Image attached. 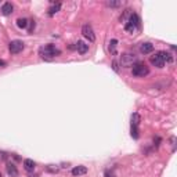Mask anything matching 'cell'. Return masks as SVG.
<instances>
[{"label": "cell", "instance_id": "cell-4", "mask_svg": "<svg viewBox=\"0 0 177 177\" xmlns=\"http://www.w3.org/2000/svg\"><path fill=\"white\" fill-rule=\"evenodd\" d=\"M120 64L123 66H132L136 64V55L132 53H124L120 57Z\"/></svg>", "mask_w": 177, "mask_h": 177}, {"label": "cell", "instance_id": "cell-3", "mask_svg": "<svg viewBox=\"0 0 177 177\" xmlns=\"http://www.w3.org/2000/svg\"><path fill=\"white\" fill-rule=\"evenodd\" d=\"M132 72H133V76L136 77H144L149 73V69L145 64L143 62H136L134 65H132Z\"/></svg>", "mask_w": 177, "mask_h": 177}, {"label": "cell", "instance_id": "cell-13", "mask_svg": "<svg viewBox=\"0 0 177 177\" xmlns=\"http://www.w3.org/2000/svg\"><path fill=\"white\" fill-rule=\"evenodd\" d=\"M17 26L21 28V29H25L28 26V19L26 18H18L17 19Z\"/></svg>", "mask_w": 177, "mask_h": 177}, {"label": "cell", "instance_id": "cell-14", "mask_svg": "<svg viewBox=\"0 0 177 177\" xmlns=\"http://www.w3.org/2000/svg\"><path fill=\"white\" fill-rule=\"evenodd\" d=\"M129 22H130L132 25H134L136 28H137L138 24H140V19H138V15H137V14H132V15H130Z\"/></svg>", "mask_w": 177, "mask_h": 177}, {"label": "cell", "instance_id": "cell-21", "mask_svg": "<svg viewBox=\"0 0 177 177\" xmlns=\"http://www.w3.org/2000/svg\"><path fill=\"white\" fill-rule=\"evenodd\" d=\"M122 3L120 2H107V6L108 7H119Z\"/></svg>", "mask_w": 177, "mask_h": 177}, {"label": "cell", "instance_id": "cell-22", "mask_svg": "<svg viewBox=\"0 0 177 177\" xmlns=\"http://www.w3.org/2000/svg\"><path fill=\"white\" fill-rule=\"evenodd\" d=\"M112 66H113V69H115V71L118 72L119 68H118V62H116V61H113V62H112Z\"/></svg>", "mask_w": 177, "mask_h": 177}, {"label": "cell", "instance_id": "cell-16", "mask_svg": "<svg viewBox=\"0 0 177 177\" xmlns=\"http://www.w3.org/2000/svg\"><path fill=\"white\" fill-rule=\"evenodd\" d=\"M60 10H61V3H57V4H54L49 10V14H50V15H54V14L57 13V11H60Z\"/></svg>", "mask_w": 177, "mask_h": 177}, {"label": "cell", "instance_id": "cell-10", "mask_svg": "<svg viewBox=\"0 0 177 177\" xmlns=\"http://www.w3.org/2000/svg\"><path fill=\"white\" fill-rule=\"evenodd\" d=\"M140 51L143 53V54H149V53L154 51V44H151V43H143L140 46Z\"/></svg>", "mask_w": 177, "mask_h": 177}, {"label": "cell", "instance_id": "cell-19", "mask_svg": "<svg viewBox=\"0 0 177 177\" xmlns=\"http://www.w3.org/2000/svg\"><path fill=\"white\" fill-rule=\"evenodd\" d=\"M132 137L133 138H138V129H137V126H132Z\"/></svg>", "mask_w": 177, "mask_h": 177}, {"label": "cell", "instance_id": "cell-12", "mask_svg": "<svg viewBox=\"0 0 177 177\" xmlns=\"http://www.w3.org/2000/svg\"><path fill=\"white\" fill-rule=\"evenodd\" d=\"M24 167H25L26 171H33L35 167H36V163L33 162L32 159H25L24 160Z\"/></svg>", "mask_w": 177, "mask_h": 177}, {"label": "cell", "instance_id": "cell-11", "mask_svg": "<svg viewBox=\"0 0 177 177\" xmlns=\"http://www.w3.org/2000/svg\"><path fill=\"white\" fill-rule=\"evenodd\" d=\"M13 10H14V7H13L11 3H4V4L2 6V14L3 15H10V14L13 13Z\"/></svg>", "mask_w": 177, "mask_h": 177}, {"label": "cell", "instance_id": "cell-5", "mask_svg": "<svg viewBox=\"0 0 177 177\" xmlns=\"http://www.w3.org/2000/svg\"><path fill=\"white\" fill-rule=\"evenodd\" d=\"M24 47L25 46L21 40H13L8 44V50H10L11 54H18V53H21L22 50H24Z\"/></svg>", "mask_w": 177, "mask_h": 177}, {"label": "cell", "instance_id": "cell-20", "mask_svg": "<svg viewBox=\"0 0 177 177\" xmlns=\"http://www.w3.org/2000/svg\"><path fill=\"white\" fill-rule=\"evenodd\" d=\"M46 170H47V171H51V173H57V171H58V167H57V166L49 165V166L46 167Z\"/></svg>", "mask_w": 177, "mask_h": 177}, {"label": "cell", "instance_id": "cell-17", "mask_svg": "<svg viewBox=\"0 0 177 177\" xmlns=\"http://www.w3.org/2000/svg\"><path fill=\"white\" fill-rule=\"evenodd\" d=\"M116 46H118V40H116V39H112L109 43V50L112 54H116Z\"/></svg>", "mask_w": 177, "mask_h": 177}, {"label": "cell", "instance_id": "cell-9", "mask_svg": "<svg viewBox=\"0 0 177 177\" xmlns=\"http://www.w3.org/2000/svg\"><path fill=\"white\" fill-rule=\"evenodd\" d=\"M87 173V167L86 166H75L73 169H72V174L73 176H83V174Z\"/></svg>", "mask_w": 177, "mask_h": 177}, {"label": "cell", "instance_id": "cell-15", "mask_svg": "<svg viewBox=\"0 0 177 177\" xmlns=\"http://www.w3.org/2000/svg\"><path fill=\"white\" fill-rule=\"evenodd\" d=\"M140 120H141L140 115H138L137 112L133 113L132 115V126H138V124H140Z\"/></svg>", "mask_w": 177, "mask_h": 177}, {"label": "cell", "instance_id": "cell-2", "mask_svg": "<svg viewBox=\"0 0 177 177\" xmlns=\"http://www.w3.org/2000/svg\"><path fill=\"white\" fill-rule=\"evenodd\" d=\"M61 54V51L54 46V44H46L40 49V55L41 58H46V60H51L54 57H58Z\"/></svg>", "mask_w": 177, "mask_h": 177}, {"label": "cell", "instance_id": "cell-1", "mask_svg": "<svg viewBox=\"0 0 177 177\" xmlns=\"http://www.w3.org/2000/svg\"><path fill=\"white\" fill-rule=\"evenodd\" d=\"M171 61H173L171 54L166 51H158L154 55H151V58H149V62L152 65H155L156 68H162L165 65V62H171Z\"/></svg>", "mask_w": 177, "mask_h": 177}, {"label": "cell", "instance_id": "cell-8", "mask_svg": "<svg viewBox=\"0 0 177 177\" xmlns=\"http://www.w3.org/2000/svg\"><path fill=\"white\" fill-rule=\"evenodd\" d=\"M6 170H7L8 176H11V177H17V176H18V169H17V166L14 165V163H7V166H6Z\"/></svg>", "mask_w": 177, "mask_h": 177}, {"label": "cell", "instance_id": "cell-7", "mask_svg": "<svg viewBox=\"0 0 177 177\" xmlns=\"http://www.w3.org/2000/svg\"><path fill=\"white\" fill-rule=\"evenodd\" d=\"M75 49H76L80 54H85L88 50V44H86L85 41H82V40H77L76 43H75Z\"/></svg>", "mask_w": 177, "mask_h": 177}, {"label": "cell", "instance_id": "cell-18", "mask_svg": "<svg viewBox=\"0 0 177 177\" xmlns=\"http://www.w3.org/2000/svg\"><path fill=\"white\" fill-rule=\"evenodd\" d=\"M124 30H126V32L133 33L136 30V26H134V25H132L130 22H126V25H124Z\"/></svg>", "mask_w": 177, "mask_h": 177}, {"label": "cell", "instance_id": "cell-26", "mask_svg": "<svg viewBox=\"0 0 177 177\" xmlns=\"http://www.w3.org/2000/svg\"><path fill=\"white\" fill-rule=\"evenodd\" d=\"M0 177H2V173H0Z\"/></svg>", "mask_w": 177, "mask_h": 177}, {"label": "cell", "instance_id": "cell-6", "mask_svg": "<svg viewBox=\"0 0 177 177\" xmlns=\"http://www.w3.org/2000/svg\"><path fill=\"white\" fill-rule=\"evenodd\" d=\"M82 35L85 36L88 41H94V40H96L94 30H93V28H91L88 24H86V25H83V26H82Z\"/></svg>", "mask_w": 177, "mask_h": 177}, {"label": "cell", "instance_id": "cell-25", "mask_svg": "<svg viewBox=\"0 0 177 177\" xmlns=\"http://www.w3.org/2000/svg\"><path fill=\"white\" fill-rule=\"evenodd\" d=\"M0 66H6V62L3 60H0Z\"/></svg>", "mask_w": 177, "mask_h": 177}, {"label": "cell", "instance_id": "cell-24", "mask_svg": "<svg viewBox=\"0 0 177 177\" xmlns=\"http://www.w3.org/2000/svg\"><path fill=\"white\" fill-rule=\"evenodd\" d=\"M0 158H2V159H6V154H4V152H0Z\"/></svg>", "mask_w": 177, "mask_h": 177}, {"label": "cell", "instance_id": "cell-23", "mask_svg": "<svg viewBox=\"0 0 177 177\" xmlns=\"http://www.w3.org/2000/svg\"><path fill=\"white\" fill-rule=\"evenodd\" d=\"M105 177H113V174L109 173V171H107V173H105Z\"/></svg>", "mask_w": 177, "mask_h": 177}]
</instances>
